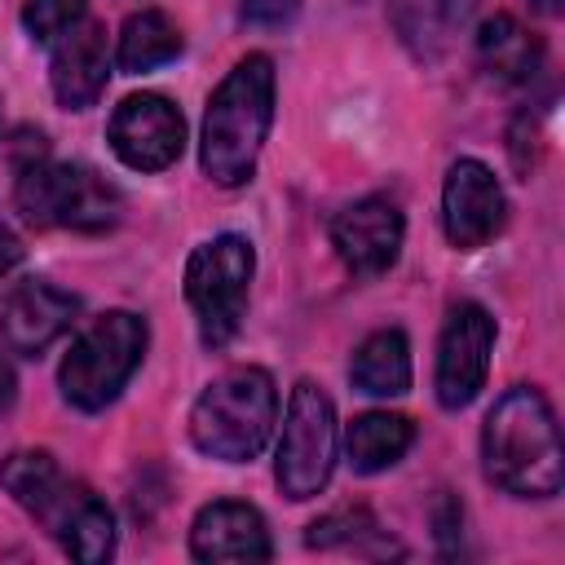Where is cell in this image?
Wrapping results in <instances>:
<instances>
[{"label":"cell","instance_id":"obj_1","mask_svg":"<svg viewBox=\"0 0 565 565\" xmlns=\"http://www.w3.org/2000/svg\"><path fill=\"white\" fill-rule=\"evenodd\" d=\"M274 124V62L247 53L207 97L199 132V168L212 185L238 190L252 181L260 146Z\"/></svg>","mask_w":565,"mask_h":565},{"label":"cell","instance_id":"obj_2","mask_svg":"<svg viewBox=\"0 0 565 565\" xmlns=\"http://www.w3.org/2000/svg\"><path fill=\"white\" fill-rule=\"evenodd\" d=\"M0 486L62 543L66 556L102 565L115 552V512L79 481H71L49 450H13L0 459Z\"/></svg>","mask_w":565,"mask_h":565},{"label":"cell","instance_id":"obj_3","mask_svg":"<svg viewBox=\"0 0 565 565\" xmlns=\"http://www.w3.org/2000/svg\"><path fill=\"white\" fill-rule=\"evenodd\" d=\"M481 459L486 477L521 499H552L565 481L561 433L547 397L530 384L508 388L481 428Z\"/></svg>","mask_w":565,"mask_h":565},{"label":"cell","instance_id":"obj_4","mask_svg":"<svg viewBox=\"0 0 565 565\" xmlns=\"http://www.w3.org/2000/svg\"><path fill=\"white\" fill-rule=\"evenodd\" d=\"M278 419V388L260 366H230L190 406V441L221 463H247L265 450Z\"/></svg>","mask_w":565,"mask_h":565},{"label":"cell","instance_id":"obj_5","mask_svg":"<svg viewBox=\"0 0 565 565\" xmlns=\"http://www.w3.org/2000/svg\"><path fill=\"white\" fill-rule=\"evenodd\" d=\"M13 199L31 225L102 234L119 221V190L88 163H57L35 154L18 168Z\"/></svg>","mask_w":565,"mask_h":565},{"label":"cell","instance_id":"obj_6","mask_svg":"<svg viewBox=\"0 0 565 565\" xmlns=\"http://www.w3.org/2000/svg\"><path fill=\"white\" fill-rule=\"evenodd\" d=\"M146 340H150V331H146L141 313L110 309V313L93 318V327L62 358V371H57L62 397L79 411H106L124 393L132 371L141 366Z\"/></svg>","mask_w":565,"mask_h":565},{"label":"cell","instance_id":"obj_7","mask_svg":"<svg viewBox=\"0 0 565 565\" xmlns=\"http://www.w3.org/2000/svg\"><path fill=\"white\" fill-rule=\"evenodd\" d=\"M256 274V252L243 234H216L199 243L185 260V300L207 349H225L243 327L247 287Z\"/></svg>","mask_w":565,"mask_h":565},{"label":"cell","instance_id":"obj_8","mask_svg":"<svg viewBox=\"0 0 565 565\" xmlns=\"http://www.w3.org/2000/svg\"><path fill=\"white\" fill-rule=\"evenodd\" d=\"M331 468H335V406L313 380H300L287 397L274 477L287 499L305 503L331 481Z\"/></svg>","mask_w":565,"mask_h":565},{"label":"cell","instance_id":"obj_9","mask_svg":"<svg viewBox=\"0 0 565 565\" xmlns=\"http://www.w3.org/2000/svg\"><path fill=\"white\" fill-rule=\"evenodd\" d=\"M490 353H494V318L477 300H459L446 313L437 340V371H433V388L446 411H463L481 393Z\"/></svg>","mask_w":565,"mask_h":565},{"label":"cell","instance_id":"obj_10","mask_svg":"<svg viewBox=\"0 0 565 565\" xmlns=\"http://www.w3.org/2000/svg\"><path fill=\"white\" fill-rule=\"evenodd\" d=\"M106 141L132 172H163L185 150V119L163 93H132L115 106Z\"/></svg>","mask_w":565,"mask_h":565},{"label":"cell","instance_id":"obj_11","mask_svg":"<svg viewBox=\"0 0 565 565\" xmlns=\"http://www.w3.org/2000/svg\"><path fill=\"white\" fill-rule=\"evenodd\" d=\"M508 221V199L481 159H455L441 185V230L459 252L486 247Z\"/></svg>","mask_w":565,"mask_h":565},{"label":"cell","instance_id":"obj_12","mask_svg":"<svg viewBox=\"0 0 565 565\" xmlns=\"http://www.w3.org/2000/svg\"><path fill=\"white\" fill-rule=\"evenodd\" d=\"M402 238H406V221H402V207L388 194L353 199L331 221V247L362 278H375V274L393 269L397 256H402Z\"/></svg>","mask_w":565,"mask_h":565},{"label":"cell","instance_id":"obj_13","mask_svg":"<svg viewBox=\"0 0 565 565\" xmlns=\"http://www.w3.org/2000/svg\"><path fill=\"white\" fill-rule=\"evenodd\" d=\"M79 313V300L44 278H26L18 282L4 300H0V340L9 353L22 358H40Z\"/></svg>","mask_w":565,"mask_h":565},{"label":"cell","instance_id":"obj_14","mask_svg":"<svg viewBox=\"0 0 565 565\" xmlns=\"http://www.w3.org/2000/svg\"><path fill=\"white\" fill-rule=\"evenodd\" d=\"M110 79V49H106V26L102 22H75L53 40V62H49V84L53 97L66 110H88L106 93Z\"/></svg>","mask_w":565,"mask_h":565},{"label":"cell","instance_id":"obj_15","mask_svg":"<svg viewBox=\"0 0 565 565\" xmlns=\"http://www.w3.org/2000/svg\"><path fill=\"white\" fill-rule=\"evenodd\" d=\"M190 556L207 561V565H225V561H269L274 543L265 530V516L252 503L238 499H216L207 508H199L194 525H190Z\"/></svg>","mask_w":565,"mask_h":565},{"label":"cell","instance_id":"obj_16","mask_svg":"<svg viewBox=\"0 0 565 565\" xmlns=\"http://www.w3.org/2000/svg\"><path fill=\"white\" fill-rule=\"evenodd\" d=\"M393 26L415 57H437L481 9V0H388Z\"/></svg>","mask_w":565,"mask_h":565},{"label":"cell","instance_id":"obj_17","mask_svg":"<svg viewBox=\"0 0 565 565\" xmlns=\"http://www.w3.org/2000/svg\"><path fill=\"white\" fill-rule=\"evenodd\" d=\"M477 57L499 84H525L543 66V44L512 13H494L477 31Z\"/></svg>","mask_w":565,"mask_h":565},{"label":"cell","instance_id":"obj_18","mask_svg":"<svg viewBox=\"0 0 565 565\" xmlns=\"http://www.w3.org/2000/svg\"><path fill=\"white\" fill-rule=\"evenodd\" d=\"M349 380L358 393H371V397H402L411 388V344L397 327H384V331H371L353 362H349Z\"/></svg>","mask_w":565,"mask_h":565},{"label":"cell","instance_id":"obj_19","mask_svg":"<svg viewBox=\"0 0 565 565\" xmlns=\"http://www.w3.org/2000/svg\"><path fill=\"white\" fill-rule=\"evenodd\" d=\"M415 446V424L393 411H366L344 428V450L353 472H384Z\"/></svg>","mask_w":565,"mask_h":565},{"label":"cell","instance_id":"obj_20","mask_svg":"<svg viewBox=\"0 0 565 565\" xmlns=\"http://www.w3.org/2000/svg\"><path fill=\"white\" fill-rule=\"evenodd\" d=\"M181 31L177 22L163 13V9H141L132 13L124 26H119V44H115V62L119 71L128 75H141V71H154L163 62H172L181 53Z\"/></svg>","mask_w":565,"mask_h":565},{"label":"cell","instance_id":"obj_21","mask_svg":"<svg viewBox=\"0 0 565 565\" xmlns=\"http://www.w3.org/2000/svg\"><path fill=\"white\" fill-rule=\"evenodd\" d=\"M366 539H371V543H384V547H397L393 539H384L380 521H375L366 508H340V512H327V516H318V521L309 525V534H305V543L318 547V552H335V547L371 552ZM371 556H375V552H371Z\"/></svg>","mask_w":565,"mask_h":565},{"label":"cell","instance_id":"obj_22","mask_svg":"<svg viewBox=\"0 0 565 565\" xmlns=\"http://www.w3.org/2000/svg\"><path fill=\"white\" fill-rule=\"evenodd\" d=\"M88 0H26L22 4V26L35 44H53L62 31H71L79 22Z\"/></svg>","mask_w":565,"mask_h":565},{"label":"cell","instance_id":"obj_23","mask_svg":"<svg viewBox=\"0 0 565 565\" xmlns=\"http://www.w3.org/2000/svg\"><path fill=\"white\" fill-rule=\"evenodd\" d=\"M300 0H243L238 4V18L247 26H287L296 18Z\"/></svg>","mask_w":565,"mask_h":565},{"label":"cell","instance_id":"obj_24","mask_svg":"<svg viewBox=\"0 0 565 565\" xmlns=\"http://www.w3.org/2000/svg\"><path fill=\"white\" fill-rule=\"evenodd\" d=\"M459 521H463L459 503H455V499H441V503H437V543H441V552H450V543H455V534H459Z\"/></svg>","mask_w":565,"mask_h":565},{"label":"cell","instance_id":"obj_25","mask_svg":"<svg viewBox=\"0 0 565 565\" xmlns=\"http://www.w3.org/2000/svg\"><path fill=\"white\" fill-rule=\"evenodd\" d=\"M18 260H22V238H18V234H13V225L0 216V274H4V269H13Z\"/></svg>","mask_w":565,"mask_h":565},{"label":"cell","instance_id":"obj_26","mask_svg":"<svg viewBox=\"0 0 565 565\" xmlns=\"http://www.w3.org/2000/svg\"><path fill=\"white\" fill-rule=\"evenodd\" d=\"M13 397H18V375H13V366H9V358L0 353V415L13 406Z\"/></svg>","mask_w":565,"mask_h":565},{"label":"cell","instance_id":"obj_27","mask_svg":"<svg viewBox=\"0 0 565 565\" xmlns=\"http://www.w3.org/2000/svg\"><path fill=\"white\" fill-rule=\"evenodd\" d=\"M530 4H534V9L543 13V18H556V13L565 9V0H530Z\"/></svg>","mask_w":565,"mask_h":565}]
</instances>
